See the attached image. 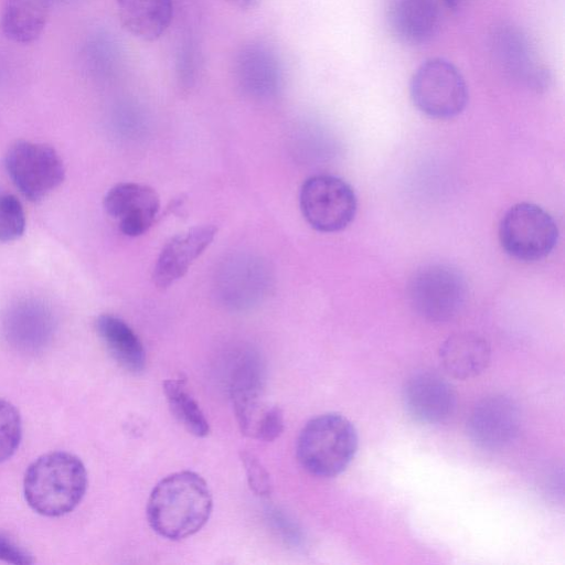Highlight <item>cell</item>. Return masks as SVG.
Segmentation results:
<instances>
[{
    "instance_id": "1",
    "label": "cell",
    "mask_w": 565,
    "mask_h": 565,
    "mask_svg": "<svg viewBox=\"0 0 565 565\" xmlns=\"http://www.w3.org/2000/svg\"><path fill=\"white\" fill-rule=\"evenodd\" d=\"M213 500L206 481L184 470L161 479L147 503V519L160 536L179 541L199 532L207 522Z\"/></svg>"
},
{
    "instance_id": "2",
    "label": "cell",
    "mask_w": 565,
    "mask_h": 565,
    "mask_svg": "<svg viewBox=\"0 0 565 565\" xmlns=\"http://www.w3.org/2000/svg\"><path fill=\"white\" fill-rule=\"evenodd\" d=\"M83 461L67 451H51L36 458L26 469L23 494L29 507L44 516H61L73 511L87 489Z\"/></svg>"
},
{
    "instance_id": "3",
    "label": "cell",
    "mask_w": 565,
    "mask_h": 565,
    "mask_svg": "<svg viewBox=\"0 0 565 565\" xmlns=\"http://www.w3.org/2000/svg\"><path fill=\"white\" fill-rule=\"evenodd\" d=\"M358 433L343 415L326 413L308 420L296 446L299 463L309 473L332 478L343 472L358 450Z\"/></svg>"
},
{
    "instance_id": "4",
    "label": "cell",
    "mask_w": 565,
    "mask_h": 565,
    "mask_svg": "<svg viewBox=\"0 0 565 565\" xmlns=\"http://www.w3.org/2000/svg\"><path fill=\"white\" fill-rule=\"evenodd\" d=\"M409 95L420 113L436 119L458 116L469 98L461 72L443 57H430L416 68L411 78Z\"/></svg>"
},
{
    "instance_id": "5",
    "label": "cell",
    "mask_w": 565,
    "mask_h": 565,
    "mask_svg": "<svg viewBox=\"0 0 565 565\" xmlns=\"http://www.w3.org/2000/svg\"><path fill=\"white\" fill-rule=\"evenodd\" d=\"M557 225L543 207L521 202L511 206L499 224V241L511 257L526 263L545 258L555 247Z\"/></svg>"
},
{
    "instance_id": "6",
    "label": "cell",
    "mask_w": 565,
    "mask_h": 565,
    "mask_svg": "<svg viewBox=\"0 0 565 565\" xmlns=\"http://www.w3.org/2000/svg\"><path fill=\"white\" fill-rule=\"evenodd\" d=\"M407 291L417 315L431 322H444L457 316L463 307L467 284L456 268L428 264L413 274Z\"/></svg>"
},
{
    "instance_id": "7",
    "label": "cell",
    "mask_w": 565,
    "mask_h": 565,
    "mask_svg": "<svg viewBox=\"0 0 565 565\" xmlns=\"http://www.w3.org/2000/svg\"><path fill=\"white\" fill-rule=\"evenodd\" d=\"M299 203L307 223L322 233H335L348 227L358 209L353 188L331 174L308 178L300 189Z\"/></svg>"
},
{
    "instance_id": "8",
    "label": "cell",
    "mask_w": 565,
    "mask_h": 565,
    "mask_svg": "<svg viewBox=\"0 0 565 565\" xmlns=\"http://www.w3.org/2000/svg\"><path fill=\"white\" fill-rule=\"evenodd\" d=\"M4 164L15 188L33 202L47 196L65 178L62 158L46 143L18 140L8 149Z\"/></svg>"
},
{
    "instance_id": "9",
    "label": "cell",
    "mask_w": 565,
    "mask_h": 565,
    "mask_svg": "<svg viewBox=\"0 0 565 565\" xmlns=\"http://www.w3.org/2000/svg\"><path fill=\"white\" fill-rule=\"evenodd\" d=\"M494 61L519 85L541 93L552 82V74L527 33L511 23L497 26L490 38Z\"/></svg>"
},
{
    "instance_id": "10",
    "label": "cell",
    "mask_w": 565,
    "mask_h": 565,
    "mask_svg": "<svg viewBox=\"0 0 565 565\" xmlns=\"http://www.w3.org/2000/svg\"><path fill=\"white\" fill-rule=\"evenodd\" d=\"M234 76L242 93L255 100L273 99L284 86V68L277 52L260 41L249 42L238 50Z\"/></svg>"
},
{
    "instance_id": "11",
    "label": "cell",
    "mask_w": 565,
    "mask_h": 565,
    "mask_svg": "<svg viewBox=\"0 0 565 565\" xmlns=\"http://www.w3.org/2000/svg\"><path fill=\"white\" fill-rule=\"evenodd\" d=\"M521 423V412L514 401L504 395H491L475 406L467 422V431L476 446L500 450L516 439Z\"/></svg>"
},
{
    "instance_id": "12",
    "label": "cell",
    "mask_w": 565,
    "mask_h": 565,
    "mask_svg": "<svg viewBox=\"0 0 565 565\" xmlns=\"http://www.w3.org/2000/svg\"><path fill=\"white\" fill-rule=\"evenodd\" d=\"M55 327L50 307L36 299L13 303L1 320L6 342L15 351L26 354L43 351L51 343Z\"/></svg>"
},
{
    "instance_id": "13",
    "label": "cell",
    "mask_w": 565,
    "mask_h": 565,
    "mask_svg": "<svg viewBox=\"0 0 565 565\" xmlns=\"http://www.w3.org/2000/svg\"><path fill=\"white\" fill-rule=\"evenodd\" d=\"M231 396L242 433L248 437L273 441L284 430V414L262 398L259 376L232 381Z\"/></svg>"
},
{
    "instance_id": "14",
    "label": "cell",
    "mask_w": 565,
    "mask_h": 565,
    "mask_svg": "<svg viewBox=\"0 0 565 565\" xmlns=\"http://www.w3.org/2000/svg\"><path fill=\"white\" fill-rule=\"evenodd\" d=\"M103 204L106 213L117 220L120 232L136 237L145 234L153 224L160 199L146 184L121 182L108 190Z\"/></svg>"
},
{
    "instance_id": "15",
    "label": "cell",
    "mask_w": 565,
    "mask_h": 565,
    "mask_svg": "<svg viewBox=\"0 0 565 565\" xmlns=\"http://www.w3.org/2000/svg\"><path fill=\"white\" fill-rule=\"evenodd\" d=\"M456 392L444 377L430 372L412 375L403 388V403L409 416L424 424L446 420L456 407Z\"/></svg>"
},
{
    "instance_id": "16",
    "label": "cell",
    "mask_w": 565,
    "mask_h": 565,
    "mask_svg": "<svg viewBox=\"0 0 565 565\" xmlns=\"http://www.w3.org/2000/svg\"><path fill=\"white\" fill-rule=\"evenodd\" d=\"M216 233L217 228L214 225H198L167 242L153 268L154 285L166 289L182 278L211 245Z\"/></svg>"
},
{
    "instance_id": "17",
    "label": "cell",
    "mask_w": 565,
    "mask_h": 565,
    "mask_svg": "<svg viewBox=\"0 0 565 565\" xmlns=\"http://www.w3.org/2000/svg\"><path fill=\"white\" fill-rule=\"evenodd\" d=\"M437 0H392L387 22L393 35L407 45L429 42L440 26Z\"/></svg>"
},
{
    "instance_id": "18",
    "label": "cell",
    "mask_w": 565,
    "mask_h": 565,
    "mask_svg": "<svg viewBox=\"0 0 565 565\" xmlns=\"http://www.w3.org/2000/svg\"><path fill=\"white\" fill-rule=\"evenodd\" d=\"M268 280L267 268L259 259L238 257L223 266L216 288L226 303L246 307L263 297Z\"/></svg>"
},
{
    "instance_id": "19",
    "label": "cell",
    "mask_w": 565,
    "mask_h": 565,
    "mask_svg": "<svg viewBox=\"0 0 565 565\" xmlns=\"http://www.w3.org/2000/svg\"><path fill=\"white\" fill-rule=\"evenodd\" d=\"M439 361L451 377L472 379L481 374L491 361L488 341L473 332H460L448 337L439 348Z\"/></svg>"
},
{
    "instance_id": "20",
    "label": "cell",
    "mask_w": 565,
    "mask_h": 565,
    "mask_svg": "<svg viewBox=\"0 0 565 565\" xmlns=\"http://www.w3.org/2000/svg\"><path fill=\"white\" fill-rule=\"evenodd\" d=\"M122 28L142 41H156L173 18L172 0H116Z\"/></svg>"
},
{
    "instance_id": "21",
    "label": "cell",
    "mask_w": 565,
    "mask_h": 565,
    "mask_svg": "<svg viewBox=\"0 0 565 565\" xmlns=\"http://www.w3.org/2000/svg\"><path fill=\"white\" fill-rule=\"evenodd\" d=\"M96 331L113 359L126 371L137 374L146 365V352L137 333L121 318L105 313L96 319Z\"/></svg>"
},
{
    "instance_id": "22",
    "label": "cell",
    "mask_w": 565,
    "mask_h": 565,
    "mask_svg": "<svg viewBox=\"0 0 565 565\" xmlns=\"http://www.w3.org/2000/svg\"><path fill=\"white\" fill-rule=\"evenodd\" d=\"M52 0H4L1 29L13 42L26 44L43 32Z\"/></svg>"
},
{
    "instance_id": "23",
    "label": "cell",
    "mask_w": 565,
    "mask_h": 565,
    "mask_svg": "<svg viewBox=\"0 0 565 565\" xmlns=\"http://www.w3.org/2000/svg\"><path fill=\"white\" fill-rule=\"evenodd\" d=\"M163 392L171 413L189 433L196 437L209 435V422L182 381L166 380Z\"/></svg>"
},
{
    "instance_id": "24",
    "label": "cell",
    "mask_w": 565,
    "mask_h": 565,
    "mask_svg": "<svg viewBox=\"0 0 565 565\" xmlns=\"http://www.w3.org/2000/svg\"><path fill=\"white\" fill-rule=\"evenodd\" d=\"M201 52L194 35L184 33L180 39L174 56V77L178 88L188 93L200 76Z\"/></svg>"
},
{
    "instance_id": "25",
    "label": "cell",
    "mask_w": 565,
    "mask_h": 565,
    "mask_svg": "<svg viewBox=\"0 0 565 565\" xmlns=\"http://www.w3.org/2000/svg\"><path fill=\"white\" fill-rule=\"evenodd\" d=\"M25 212L20 200L0 191V243L19 239L25 231Z\"/></svg>"
},
{
    "instance_id": "26",
    "label": "cell",
    "mask_w": 565,
    "mask_h": 565,
    "mask_svg": "<svg viewBox=\"0 0 565 565\" xmlns=\"http://www.w3.org/2000/svg\"><path fill=\"white\" fill-rule=\"evenodd\" d=\"M22 438V419L18 408L0 398V462L9 459Z\"/></svg>"
},
{
    "instance_id": "27",
    "label": "cell",
    "mask_w": 565,
    "mask_h": 565,
    "mask_svg": "<svg viewBox=\"0 0 565 565\" xmlns=\"http://www.w3.org/2000/svg\"><path fill=\"white\" fill-rule=\"evenodd\" d=\"M241 460L244 465L249 488L257 495L267 497L271 491V484L269 475L262 462L248 451L241 454Z\"/></svg>"
},
{
    "instance_id": "28",
    "label": "cell",
    "mask_w": 565,
    "mask_h": 565,
    "mask_svg": "<svg viewBox=\"0 0 565 565\" xmlns=\"http://www.w3.org/2000/svg\"><path fill=\"white\" fill-rule=\"evenodd\" d=\"M0 561L14 565H31L35 562L33 555L26 548L1 531Z\"/></svg>"
},
{
    "instance_id": "29",
    "label": "cell",
    "mask_w": 565,
    "mask_h": 565,
    "mask_svg": "<svg viewBox=\"0 0 565 565\" xmlns=\"http://www.w3.org/2000/svg\"><path fill=\"white\" fill-rule=\"evenodd\" d=\"M226 1H228L232 6H234L238 9L249 10V9H253L257 4L258 0H226Z\"/></svg>"
},
{
    "instance_id": "30",
    "label": "cell",
    "mask_w": 565,
    "mask_h": 565,
    "mask_svg": "<svg viewBox=\"0 0 565 565\" xmlns=\"http://www.w3.org/2000/svg\"><path fill=\"white\" fill-rule=\"evenodd\" d=\"M444 3L452 10H456L460 3V0H443Z\"/></svg>"
}]
</instances>
